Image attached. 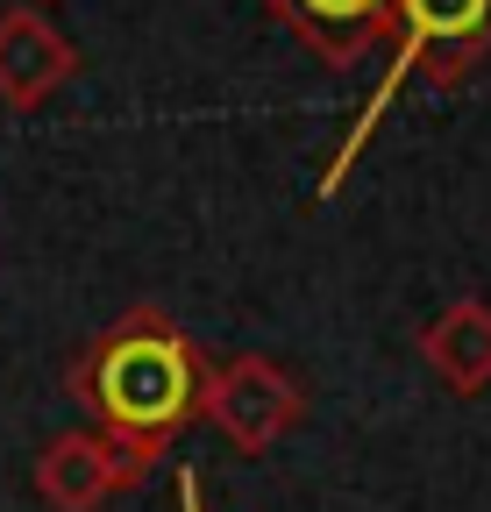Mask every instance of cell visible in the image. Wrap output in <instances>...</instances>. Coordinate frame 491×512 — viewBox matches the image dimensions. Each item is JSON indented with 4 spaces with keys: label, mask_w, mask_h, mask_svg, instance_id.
Listing matches in <instances>:
<instances>
[{
    "label": "cell",
    "mask_w": 491,
    "mask_h": 512,
    "mask_svg": "<svg viewBox=\"0 0 491 512\" xmlns=\"http://www.w3.org/2000/svg\"><path fill=\"white\" fill-rule=\"evenodd\" d=\"M200 413L228 434V448L242 456H271V441H285L306 413V392L292 384V370H278L271 356H228L221 370H207L200 384Z\"/></svg>",
    "instance_id": "3957f363"
},
{
    "label": "cell",
    "mask_w": 491,
    "mask_h": 512,
    "mask_svg": "<svg viewBox=\"0 0 491 512\" xmlns=\"http://www.w3.org/2000/svg\"><path fill=\"white\" fill-rule=\"evenodd\" d=\"M484 50H491V0H392V64H385V79H378V93H371V107L356 114V128L342 136V150L328 157V171H321V200L328 192H342V178L356 171V157H363V143L378 136V121H385V107L399 100V86L420 72L427 86H463L477 64H484Z\"/></svg>",
    "instance_id": "7a4b0ae2"
},
{
    "label": "cell",
    "mask_w": 491,
    "mask_h": 512,
    "mask_svg": "<svg viewBox=\"0 0 491 512\" xmlns=\"http://www.w3.org/2000/svg\"><path fill=\"white\" fill-rule=\"evenodd\" d=\"M178 512H200V477L178 470Z\"/></svg>",
    "instance_id": "52a82bcc"
},
{
    "label": "cell",
    "mask_w": 491,
    "mask_h": 512,
    "mask_svg": "<svg viewBox=\"0 0 491 512\" xmlns=\"http://www.w3.org/2000/svg\"><path fill=\"white\" fill-rule=\"evenodd\" d=\"M72 72H79V50H72V36L57 29L43 8H8V15H0V107L29 114Z\"/></svg>",
    "instance_id": "277c9868"
},
{
    "label": "cell",
    "mask_w": 491,
    "mask_h": 512,
    "mask_svg": "<svg viewBox=\"0 0 491 512\" xmlns=\"http://www.w3.org/2000/svg\"><path fill=\"white\" fill-rule=\"evenodd\" d=\"M420 356H427V370H435L456 399H477L484 384H491V306L477 292L449 299L435 320H427Z\"/></svg>",
    "instance_id": "8992f818"
},
{
    "label": "cell",
    "mask_w": 491,
    "mask_h": 512,
    "mask_svg": "<svg viewBox=\"0 0 491 512\" xmlns=\"http://www.w3.org/2000/svg\"><path fill=\"white\" fill-rule=\"evenodd\" d=\"M136 477L121 470V456L93 434V427H72L57 434L43 456H36V498L50 512H100L114 491H129Z\"/></svg>",
    "instance_id": "5b68a950"
},
{
    "label": "cell",
    "mask_w": 491,
    "mask_h": 512,
    "mask_svg": "<svg viewBox=\"0 0 491 512\" xmlns=\"http://www.w3.org/2000/svg\"><path fill=\"white\" fill-rule=\"evenodd\" d=\"M207 370L214 363L193 349V335L164 306H129L114 328H100L72 356L65 384L93 413V434L121 456V470L143 484L157 470V456H171V441L200 413Z\"/></svg>",
    "instance_id": "6da1fadb"
}]
</instances>
